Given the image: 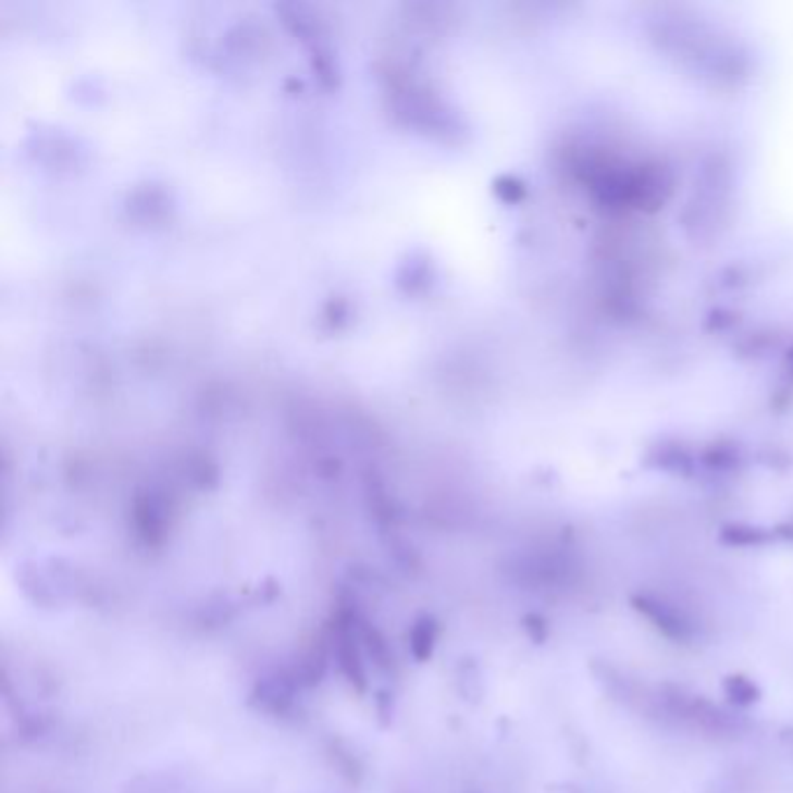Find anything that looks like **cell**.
<instances>
[{
	"label": "cell",
	"instance_id": "cell-1",
	"mask_svg": "<svg viewBox=\"0 0 793 793\" xmlns=\"http://www.w3.org/2000/svg\"><path fill=\"white\" fill-rule=\"evenodd\" d=\"M631 605H633L635 612H640L647 621H652V627L659 631L664 637L672 640V643H691V640H694L696 627L674 605H670L661 598L647 596V594L633 596Z\"/></svg>",
	"mask_w": 793,
	"mask_h": 793
},
{
	"label": "cell",
	"instance_id": "cell-2",
	"mask_svg": "<svg viewBox=\"0 0 793 793\" xmlns=\"http://www.w3.org/2000/svg\"><path fill=\"white\" fill-rule=\"evenodd\" d=\"M775 529H764L756 524H723L719 531V540L729 547H764L775 540Z\"/></svg>",
	"mask_w": 793,
	"mask_h": 793
},
{
	"label": "cell",
	"instance_id": "cell-3",
	"mask_svg": "<svg viewBox=\"0 0 793 793\" xmlns=\"http://www.w3.org/2000/svg\"><path fill=\"white\" fill-rule=\"evenodd\" d=\"M723 694L740 707H749L761 701V689H758V684L749 680L747 674H729V678L723 680Z\"/></svg>",
	"mask_w": 793,
	"mask_h": 793
},
{
	"label": "cell",
	"instance_id": "cell-4",
	"mask_svg": "<svg viewBox=\"0 0 793 793\" xmlns=\"http://www.w3.org/2000/svg\"><path fill=\"white\" fill-rule=\"evenodd\" d=\"M526 629H529V633L533 631V637L537 640V643H543V640H545V637H547V633H549V629H547V621H545L543 617H537V615L526 617Z\"/></svg>",
	"mask_w": 793,
	"mask_h": 793
},
{
	"label": "cell",
	"instance_id": "cell-5",
	"mask_svg": "<svg viewBox=\"0 0 793 793\" xmlns=\"http://www.w3.org/2000/svg\"><path fill=\"white\" fill-rule=\"evenodd\" d=\"M775 535H778L780 540H786V543H793V519L784 521V524H780V526H775Z\"/></svg>",
	"mask_w": 793,
	"mask_h": 793
}]
</instances>
